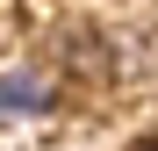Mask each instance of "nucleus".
Masks as SVG:
<instances>
[{
    "mask_svg": "<svg viewBox=\"0 0 158 151\" xmlns=\"http://www.w3.org/2000/svg\"><path fill=\"white\" fill-rule=\"evenodd\" d=\"M50 108H58L50 72H36V65H7L0 72V122H29V115H50Z\"/></svg>",
    "mask_w": 158,
    "mask_h": 151,
    "instance_id": "obj_1",
    "label": "nucleus"
},
{
    "mask_svg": "<svg viewBox=\"0 0 158 151\" xmlns=\"http://www.w3.org/2000/svg\"><path fill=\"white\" fill-rule=\"evenodd\" d=\"M129 151H158V144H129Z\"/></svg>",
    "mask_w": 158,
    "mask_h": 151,
    "instance_id": "obj_2",
    "label": "nucleus"
}]
</instances>
